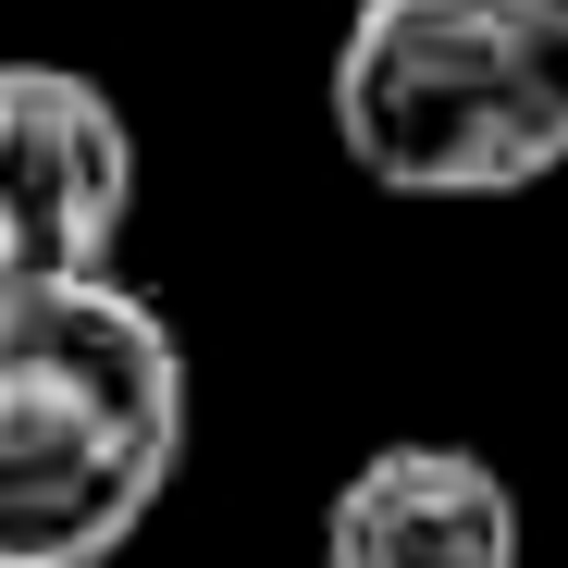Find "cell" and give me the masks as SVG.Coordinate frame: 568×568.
Here are the masks:
<instances>
[{"label":"cell","instance_id":"1","mask_svg":"<svg viewBox=\"0 0 568 568\" xmlns=\"http://www.w3.org/2000/svg\"><path fill=\"white\" fill-rule=\"evenodd\" d=\"M185 346L149 284L74 272L0 297V556L112 568L185 469Z\"/></svg>","mask_w":568,"mask_h":568},{"label":"cell","instance_id":"2","mask_svg":"<svg viewBox=\"0 0 568 568\" xmlns=\"http://www.w3.org/2000/svg\"><path fill=\"white\" fill-rule=\"evenodd\" d=\"M322 112L384 199H531L568 173V0H358Z\"/></svg>","mask_w":568,"mask_h":568},{"label":"cell","instance_id":"3","mask_svg":"<svg viewBox=\"0 0 568 568\" xmlns=\"http://www.w3.org/2000/svg\"><path fill=\"white\" fill-rule=\"evenodd\" d=\"M136 223V124L100 74L0 50V297L112 272Z\"/></svg>","mask_w":568,"mask_h":568},{"label":"cell","instance_id":"4","mask_svg":"<svg viewBox=\"0 0 568 568\" xmlns=\"http://www.w3.org/2000/svg\"><path fill=\"white\" fill-rule=\"evenodd\" d=\"M322 568H531V531L483 445L396 433L322 495Z\"/></svg>","mask_w":568,"mask_h":568},{"label":"cell","instance_id":"5","mask_svg":"<svg viewBox=\"0 0 568 568\" xmlns=\"http://www.w3.org/2000/svg\"><path fill=\"white\" fill-rule=\"evenodd\" d=\"M0 568H50V556H0Z\"/></svg>","mask_w":568,"mask_h":568}]
</instances>
